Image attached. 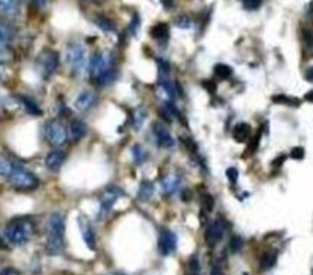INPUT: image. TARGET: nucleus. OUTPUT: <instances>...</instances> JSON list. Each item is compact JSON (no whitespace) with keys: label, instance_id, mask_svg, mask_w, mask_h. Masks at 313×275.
I'll return each mask as SVG.
<instances>
[{"label":"nucleus","instance_id":"obj_10","mask_svg":"<svg viewBox=\"0 0 313 275\" xmlns=\"http://www.w3.org/2000/svg\"><path fill=\"white\" fill-rule=\"evenodd\" d=\"M159 249L163 255H169L177 249V235L171 229H160V238H159Z\"/></svg>","mask_w":313,"mask_h":275},{"label":"nucleus","instance_id":"obj_35","mask_svg":"<svg viewBox=\"0 0 313 275\" xmlns=\"http://www.w3.org/2000/svg\"><path fill=\"white\" fill-rule=\"evenodd\" d=\"M243 5L246 10H256L261 5V0H243Z\"/></svg>","mask_w":313,"mask_h":275},{"label":"nucleus","instance_id":"obj_38","mask_svg":"<svg viewBox=\"0 0 313 275\" xmlns=\"http://www.w3.org/2000/svg\"><path fill=\"white\" fill-rule=\"evenodd\" d=\"M181 200H183L184 203H189V201H190V191H189V189H183V191H181Z\"/></svg>","mask_w":313,"mask_h":275},{"label":"nucleus","instance_id":"obj_34","mask_svg":"<svg viewBox=\"0 0 313 275\" xmlns=\"http://www.w3.org/2000/svg\"><path fill=\"white\" fill-rule=\"evenodd\" d=\"M261 134H263V132H258L256 134V137H253L252 140H250V143H249V146H247V151L249 152H255L256 149H258V145H259V139H261Z\"/></svg>","mask_w":313,"mask_h":275},{"label":"nucleus","instance_id":"obj_12","mask_svg":"<svg viewBox=\"0 0 313 275\" xmlns=\"http://www.w3.org/2000/svg\"><path fill=\"white\" fill-rule=\"evenodd\" d=\"M224 235V226L220 220H215L211 225L207 226L206 232H204V240L209 246H215Z\"/></svg>","mask_w":313,"mask_h":275},{"label":"nucleus","instance_id":"obj_32","mask_svg":"<svg viewBox=\"0 0 313 275\" xmlns=\"http://www.w3.org/2000/svg\"><path fill=\"white\" fill-rule=\"evenodd\" d=\"M304 155H305V151H304V148H301V146H295V148H292V151H290V157H292L293 160H302Z\"/></svg>","mask_w":313,"mask_h":275},{"label":"nucleus","instance_id":"obj_40","mask_svg":"<svg viewBox=\"0 0 313 275\" xmlns=\"http://www.w3.org/2000/svg\"><path fill=\"white\" fill-rule=\"evenodd\" d=\"M304 76H305V80L313 82V66H311V68H308V70H305Z\"/></svg>","mask_w":313,"mask_h":275},{"label":"nucleus","instance_id":"obj_19","mask_svg":"<svg viewBox=\"0 0 313 275\" xmlns=\"http://www.w3.org/2000/svg\"><path fill=\"white\" fill-rule=\"evenodd\" d=\"M153 192H155L153 183H152L150 180H143V182L140 183V188H138V194H137V195H138V200L146 201V200H150V198H152Z\"/></svg>","mask_w":313,"mask_h":275},{"label":"nucleus","instance_id":"obj_3","mask_svg":"<svg viewBox=\"0 0 313 275\" xmlns=\"http://www.w3.org/2000/svg\"><path fill=\"white\" fill-rule=\"evenodd\" d=\"M32 237V223L28 217H17L7 225L4 238L13 246H25Z\"/></svg>","mask_w":313,"mask_h":275},{"label":"nucleus","instance_id":"obj_41","mask_svg":"<svg viewBox=\"0 0 313 275\" xmlns=\"http://www.w3.org/2000/svg\"><path fill=\"white\" fill-rule=\"evenodd\" d=\"M162 4H163L165 10H171L174 7V0H162Z\"/></svg>","mask_w":313,"mask_h":275},{"label":"nucleus","instance_id":"obj_18","mask_svg":"<svg viewBox=\"0 0 313 275\" xmlns=\"http://www.w3.org/2000/svg\"><path fill=\"white\" fill-rule=\"evenodd\" d=\"M250 132H252V129L247 123H237L232 129V135L238 143L246 142L250 137Z\"/></svg>","mask_w":313,"mask_h":275},{"label":"nucleus","instance_id":"obj_39","mask_svg":"<svg viewBox=\"0 0 313 275\" xmlns=\"http://www.w3.org/2000/svg\"><path fill=\"white\" fill-rule=\"evenodd\" d=\"M284 160H286V155L283 154L281 157H277V158L273 160V163H272V164H273V166H277V168H278V166H281V164L284 163Z\"/></svg>","mask_w":313,"mask_h":275},{"label":"nucleus","instance_id":"obj_24","mask_svg":"<svg viewBox=\"0 0 313 275\" xmlns=\"http://www.w3.org/2000/svg\"><path fill=\"white\" fill-rule=\"evenodd\" d=\"M132 158L137 164H141L147 158V151L141 145H134L132 146Z\"/></svg>","mask_w":313,"mask_h":275},{"label":"nucleus","instance_id":"obj_6","mask_svg":"<svg viewBox=\"0 0 313 275\" xmlns=\"http://www.w3.org/2000/svg\"><path fill=\"white\" fill-rule=\"evenodd\" d=\"M60 66V57L57 51L46 49L37 57V70L43 79H49Z\"/></svg>","mask_w":313,"mask_h":275},{"label":"nucleus","instance_id":"obj_46","mask_svg":"<svg viewBox=\"0 0 313 275\" xmlns=\"http://www.w3.org/2000/svg\"><path fill=\"white\" fill-rule=\"evenodd\" d=\"M0 79H2V73H0Z\"/></svg>","mask_w":313,"mask_h":275},{"label":"nucleus","instance_id":"obj_1","mask_svg":"<svg viewBox=\"0 0 313 275\" xmlns=\"http://www.w3.org/2000/svg\"><path fill=\"white\" fill-rule=\"evenodd\" d=\"M89 74L92 82L97 85H111L117 79L115 57L112 52L103 51L95 54L89 63Z\"/></svg>","mask_w":313,"mask_h":275},{"label":"nucleus","instance_id":"obj_45","mask_svg":"<svg viewBox=\"0 0 313 275\" xmlns=\"http://www.w3.org/2000/svg\"><path fill=\"white\" fill-rule=\"evenodd\" d=\"M86 2L94 4V5H100V4H103V2H104V0H86Z\"/></svg>","mask_w":313,"mask_h":275},{"label":"nucleus","instance_id":"obj_47","mask_svg":"<svg viewBox=\"0 0 313 275\" xmlns=\"http://www.w3.org/2000/svg\"><path fill=\"white\" fill-rule=\"evenodd\" d=\"M117 275H123V273H117Z\"/></svg>","mask_w":313,"mask_h":275},{"label":"nucleus","instance_id":"obj_31","mask_svg":"<svg viewBox=\"0 0 313 275\" xmlns=\"http://www.w3.org/2000/svg\"><path fill=\"white\" fill-rule=\"evenodd\" d=\"M226 176H227V180H229L232 185H235V183H237V180H238L240 173H238V169H237L235 166H230V168H227Z\"/></svg>","mask_w":313,"mask_h":275},{"label":"nucleus","instance_id":"obj_25","mask_svg":"<svg viewBox=\"0 0 313 275\" xmlns=\"http://www.w3.org/2000/svg\"><path fill=\"white\" fill-rule=\"evenodd\" d=\"M14 36V31L10 25L7 23H0V45L8 43Z\"/></svg>","mask_w":313,"mask_h":275},{"label":"nucleus","instance_id":"obj_7","mask_svg":"<svg viewBox=\"0 0 313 275\" xmlns=\"http://www.w3.org/2000/svg\"><path fill=\"white\" fill-rule=\"evenodd\" d=\"M45 135H46V140H48V143L51 146L60 148L68 140V129H66V126L60 120L54 119V120L46 122V125H45Z\"/></svg>","mask_w":313,"mask_h":275},{"label":"nucleus","instance_id":"obj_20","mask_svg":"<svg viewBox=\"0 0 313 275\" xmlns=\"http://www.w3.org/2000/svg\"><path fill=\"white\" fill-rule=\"evenodd\" d=\"M94 23H95L101 31H104V32H115V29H117L115 23H114L109 17L101 16V14H98V16L94 17Z\"/></svg>","mask_w":313,"mask_h":275},{"label":"nucleus","instance_id":"obj_21","mask_svg":"<svg viewBox=\"0 0 313 275\" xmlns=\"http://www.w3.org/2000/svg\"><path fill=\"white\" fill-rule=\"evenodd\" d=\"M146 120H147V109L143 106H138L132 116V126L135 128V131H140Z\"/></svg>","mask_w":313,"mask_h":275},{"label":"nucleus","instance_id":"obj_27","mask_svg":"<svg viewBox=\"0 0 313 275\" xmlns=\"http://www.w3.org/2000/svg\"><path fill=\"white\" fill-rule=\"evenodd\" d=\"M175 25H177L178 28H181V29H189V28H192L193 20H192L189 16H178V17L175 19Z\"/></svg>","mask_w":313,"mask_h":275},{"label":"nucleus","instance_id":"obj_33","mask_svg":"<svg viewBox=\"0 0 313 275\" xmlns=\"http://www.w3.org/2000/svg\"><path fill=\"white\" fill-rule=\"evenodd\" d=\"M203 201H204V208H206L207 212H211V211L214 209V206H215V200H214V197H212L211 194H206V195L203 197Z\"/></svg>","mask_w":313,"mask_h":275},{"label":"nucleus","instance_id":"obj_2","mask_svg":"<svg viewBox=\"0 0 313 275\" xmlns=\"http://www.w3.org/2000/svg\"><path fill=\"white\" fill-rule=\"evenodd\" d=\"M65 249V215L52 212L46 226V251L51 255H59Z\"/></svg>","mask_w":313,"mask_h":275},{"label":"nucleus","instance_id":"obj_16","mask_svg":"<svg viewBox=\"0 0 313 275\" xmlns=\"http://www.w3.org/2000/svg\"><path fill=\"white\" fill-rule=\"evenodd\" d=\"M162 188L168 195H174L180 191V179L175 176H168L162 180Z\"/></svg>","mask_w":313,"mask_h":275},{"label":"nucleus","instance_id":"obj_30","mask_svg":"<svg viewBox=\"0 0 313 275\" xmlns=\"http://www.w3.org/2000/svg\"><path fill=\"white\" fill-rule=\"evenodd\" d=\"M11 168H13V164H11L8 160L0 157V176H8L10 171H11Z\"/></svg>","mask_w":313,"mask_h":275},{"label":"nucleus","instance_id":"obj_29","mask_svg":"<svg viewBox=\"0 0 313 275\" xmlns=\"http://www.w3.org/2000/svg\"><path fill=\"white\" fill-rule=\"evenodd\" d=\"M229 249H230L232 254H238L243 249V240L240 237H237V235L232 237L230 242H229Z\"/></svg>","mask_w":313,"mask_h":275},{"label":"nucleus","instance_id":"obj_11","mask_svg":"<svg viewBox=\"0 0 313 275\" xmlns=\"http://www.w3.org/2000/svg\"><path fill=\"white\" fill-rule=\"evenodd\" d=\"M66 161V152L62 149H54L48 152V155L45 157V166L46 169H49L51 173H57Z\"/></svg>","mask_w":313,"mask_h":275},{"label":"nucleus","instance_id":"obj_17","mask_svg":"<svg viewBox=\"0 0 313 275\" xmlns=\"http://www.w3.org/2000/svg\"><path fill=\"white\" fill-rule=\"evenodd\" d=\"M150 37L159 40V42H168L169 39V26L166 23H156L155 26H152L150 29Z\"/></svg>","mask_w":313,"mask_h":275},{"label":"nucleus","instance_id":"obj_13","mask_svg":"<svg viewBox=\"0 0 313 275\" xmlns=\"http://www.w3.org/2000/svg\"><path fill=\"white\" fill-rule=\"evenodd\" d=\"M97 105V95L92 91H82L74 101V106L77 111L80 113H86L89 109H92Z\"/></svg>","mask_w":313,"mask_h":275},{"label":"nucleus","instance_id":"obj_8","mask_svg":"<svg viewBox=\"0 0 313 275\" xmlns=\"http://www.w3.org/2000/svg\"><path fill=\"white\" fill-rule=\"evenodd\" d=\"M125 195V191L122 188H108L106 191H104L100 197V208H98V218H104V217H108L109 212L112 211L115 201Z\"/></svg>","mask_w":313,"mask_h":275},{"label":"nucleus","instance_id":"obj_23","mask_svg":"<svg viewBox=\"0 0 313 275\" xmlns=\"http://www.w3.org/2000/svg\"><path fill=\"white\" fill-rule=\"evenodd\" d=\"M214 73H215V76H217L220 80H227V79H230V76H232V68H230L229 65L218 63V65H215Z\"/></svg>","mask_w":313,"mask_h":275},{"label":"nucleus","instance_id":"obj_36","mask_svg":"<svg viewBox=\"0 0 313 275\" xmlns=\"http://www.w3.org/2000/svg\"><path fill=\"white\" fill-rule=\"evenodd\" d=\"M138 28H140V19L135 16L134 19H132V22H131V26H129V31H131V34L132 36H137V32H138Z\"/></svg>","mask_w":313,"mask_h":275},{"label":"nucleus","instance_id":"obj_42","mask_svg":"<svg viewBox=\"0 0 313 275\" xmlns=\"http://www.w3.org/2000/svg\"><path fill=\"white\" fill-rule=\"evenodd\" d=\"M31 2L35 5V7H38V8H42V7H45L46 5V2L48 0H31Z\"/></svg>","mask_w":313,"mask_h":275},{"label":"nucleus","instance_id":"obj_9","mask_svg":"<svg viewBox=\"0 0 313 275\" xmlns=\"http://www.w3.org/2000/svg\"><path fill=\"white\" fill-rule=\"evenodd\" d=\"M152 131H153V135H155V139H156V145H159L160 148L169 149V148H174V146H175L174 137L171 135L169 129H168L163 123L155 122V123L152 125Z\"/></svg>","mask_w":313,"mask_h":275},{"label":"nucleus","instance_id":"obj_22","mask_svg":"<svg viewBox=\"0 0 313 275\" xmlns=\"http://www.w3.org/2000/svg\"><path fill=\"white\" fill-rule=\"evenodd\" d=\"M19 98H20L22 105L25 106L28 114H31V116H40V114H42V109L37 106V103H35L32 98H28V97H25V95H20Z\"/></svg>","mask_w":313,"mask_h":275},{"label":"nucleus","instance_id":"obj_5","mask_svg":"<svg viewBox=\"0 0 313 275\" xmlns=\"http://www.w3.org/2000/svg\"><path fill=\"white\" fill-rule=\"evenodd\" d=\"M66 63L69 65L72 76H80L85 71L88 66V56L86 48L82 43L74 42L66 46Z\"/></svg>","mask_w":313,"mask_h":275},{"label":"nucleus","instance_id":"obj_26","mask_svg":"<svg viewBox=\"0 0 313 275\" xmlns=\"http://www.w3.org/2000/svg\"><path fill=\"white\" fill-rule=\"evenodd\" d=\"M272 100L275 103H281V105H289V106H299V100L295 98V97H289V95H284V94H278V95H273Z\"/></svg>","mask_w":313,"mask_h":275},{"label":"nucleus","instance_id":"obj_4","mask_svg":"<svg viewBox=\"0 0 313 275\" xmlns=\"http://www.w3.org/2000/svg\"><path fill=\"white\" fill-rule=\"evenodd\" d=\"M7 179L10 185L17 191H32L38 186V179L35 174H32L31 171L22 166H16V164H13V168L10 174L7 176Z\"/></svg>","mask_w":313,"mask_h":275},{"label":"nucleus","instance_id":"obj_43","mask_svg":"<svg viewBox=\"0 0 313 275\" xmlns=\"http://www.w3.org/2000/svg\"><path fill=\"white\" fill-rule=\"evenodd\" d=\"M304 100L305 101H310V103H313V89H310L305 95H304Z\"/></svg>","mask_w":313,"mask_h":275},{"label":"nucleus","instance_id":"obj_37","mask_svg":"<svg viewBox=\"0 0 313 275\" xmlns=\"http://www.w3.org/2000/svg\"><path fill=\"white\" fill-rule=\"evenodd\" d=\"M203 86L206 88V91H209L211 94H214V92L217 91V85H215L214 80H206V82H203Z\"/></svg>","mask_w":313,"mask_h":275},{"label":"nucleus","instance_id":"obj_44","mask_svg":"<svg viewBox=\"0 0 313 275\" xmlns=\"http://www.w3.org/2000/svg\"><path fill=\"white\" fill-rule=\"evenodd\" d=\"M211 275H223V270H221V269H220L218 266H215V267L212 269Z\"/></svg>","mask_w":313,"mask_h":275},{"label":"nucleus","instance_id":"obj_28","mask_svg":"<svg viewBox=\"0 0 313 275\" xmlns=\"http://www.w3.org/2000/svg\"><path fill=\"white\" fill-rule=\"evenodd\" d=\"M277 263V254H266L261 260V267L263 269H270Z\"/></svg>","mask_w":313,"mask_h":275},{"label":"nucleus","instance_id":"obj_14","mask_svg":"<svg viewBox=\"0 0 313 275\" xmlns=\"http://www.w3.org/2000/svg\"><path fill=\"white\" fill-rule=\"evenodd\" d=\"M77 222H79V228H80L83 242L86 243V246H88L91 251H94V249H95V234H94V231H92L91 223L88 222V218L83 217V215H79Z\"/></svg>","mask_w":313,"mask_h":275},{"label":"nucleus","instance_id":"obj_15","mask_svg":"<svg viewBox=\"0 0 313 275\" xmlns=\"http://www.w3.org/2000/svg\"><path fill=\"white\" fill-rule=\"evenodd\" d=\"M86 134V123L82 120H72L69 125V137L72 139V142H80Z\"/></svg>","mask_w":313,"mask_h":275}]
</instances>
